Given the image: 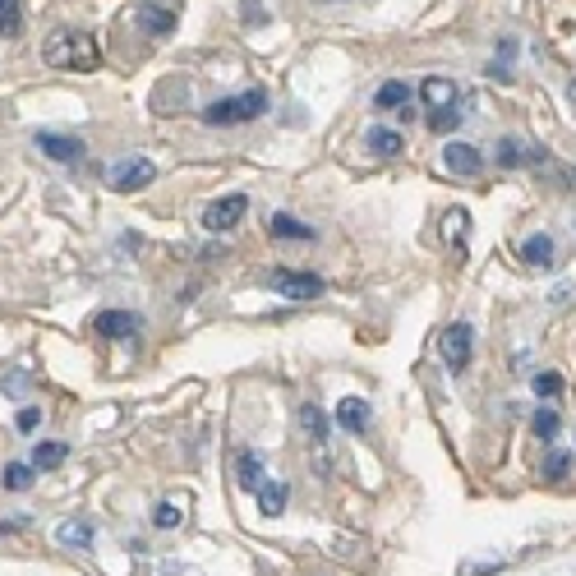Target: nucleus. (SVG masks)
Wrapping results in <instances>:
<instances>
[{
    "instance_id": "f257e3e1",
    "label": "nucleus",
    "mask_w": 576,
    "mask_h": 576,
    "mask_svg": "<svg viewBox=\"0 0 576 576\" xmlns=\"http://www.w3.org/2000/svg\"><path fill=\"white\" fill-rule=\"evenodd\" d=\"M263 106H267V93H263V88H249V93H240V97L212 102V106L203 111V121H208V125H245V121H254V115H263Z\"/></svg>"
},
{
    "instance_id": "f03ea898",
    "label": "nucleus",
    "mask_w": 576,
    "mask_h": 576,
    "mask_svg": "<svg viewBox=\"0 0 576 576\" xmlns=\"http://www.w3.org/2000/svg\"><path fill=\"white\" fill-rule=\"evenodd\" d=\"M47 60L56 69H93L97 65V47L88 37H69V32H56L51 47H47Z\"/></svg>"
},
{
    "instance_id": "7ed1b4c3",
    "label": "nucleus",
    "mask_w": 576,
    "mask_h": 576,
    "mask_svg": "<svg viewBox=\"0 0 576 576\" xmlns=\"http://www.w3.org/2000/svg\"><path fill=\"white\" fill-rule=\"evenodd\" d=\"M471 346H475V332L466 328V323H452L447 332H443V341H438V351H443V364L452 369V374H461L471 364Z\"/></svg>"
},
{
    "instance_id": "20e7f679",
    "label": "nucleus",
    "mask_w": 576,
    "mask_h": 576,
    "mask_svg": "<svg viewBox=\"0 0 576 576\" xmlns=\"http://www.w3.org/2000/svg\"><path fill=\"white\" fill-rule=\"evenodd\" d=\"M152 180H158V166H152L148 158H125V162L111 166V184L121 189V194H134V189H143Z\"/></svg>"
},
{
    "instance_id": "39448f33",
    "label": "nucleus",
    "mask_w": 576,
    "mask_h": 576,
    "mask_svg": "<svg viewBox=\"0 0 576 576\" xmlns=\"http://www.w3.org/2000/svg\"><path fill=\"white\" fill-rule=\"evenodd\" d=\"M245 212H249V199H245V194H226V199H217V203L203 212V226H208V230H230Z\"/></svg>"
},
{
    "instance_id": "423d86ee",
    "label": "nucleus",
    "mask_w": 576,
    "mask_h": 576,
    "mask_svg": "<svg viewBox=\"0 0 576 576\" xmlns=\"http://www.w3.org/2000/svg\"><path fill=\"white\" fill-rule=\"evenodd\" d=\"M273 286L286 300H314V295H323V277H314V273H277Z\"/></svg>"
},
{
    "instance_id": "0eeeda50",
    "label": "nucleus",
    "mask_w": 576,
    "mask_h": 576,
    "mask_svg": "<svg viewBox=\"0 0 576 576\" xmlns=\"http://www.w3.org/2000/svg\"><path fill=\"white\" fill-rule=\"evenodd\" d=\"M37 148H42L51 162H79V158H84V139L51 134V130H42V134H37Z\"/></svg>"
},
{
    "instance_id": "6e6552de",
    "label": "nucleus",
    "mask_w": 576,
    "mask_h": 576,
    "mask_svg": "<svg viewBox=\"0 0 576 576\" xmlns=\"http://www.w3.org/2000/svg\"><path fill=\"white\" fill-rule=\"evenodd\" d=\"M139 328H143V323H139V314H130V310H106V314H97V332L111 337V341H130Z\"/></svg>"
},
{
    "instance_id": "1a4fd4ad",
    "label": "nucleus",
    "mask_w": 576,
    "mask_h": 576,
    "mask_svg": "<svg viewBox=\"0 0 576 576\" xmlns=\"http://www.w3.org/2000/svg\"><path fill=\"white\" fill-rule=\"evenodd\" d=\"M443 166L452 176H480V148L475 143H447L443 148Z\"/></svg>"
},
{
    "instance_id": "9d476101",
    "label": "nucleus",
    "mask_w": 576,
    "mask_h": 576,
    "mask_svg": "<svg viewBox=\"0 0 576 576\" xmlns=\"http://www.w3.org/2000/svg\"><path fill=\"white\" fill-rule=\"evenodd\" d=\"M337 425H341L346 434H364V429H369V406H364L360 397L337 401Z\"/></svg>"
},
{
    "instance_id": "9b49d317",
    "label": "nucleus",
    "mask_w": 576,
    "mask_h": 576,
    "mask_svg": "<svg viewBox=\"0 0 576 576\" xmlns=\"http://www.w3.org/2000/svg\"><path fill=\"white\" fill-rule=\"evenodd\" d=\"M254 493H258V512H263V517H282L291 489H286V480H263Z\"/></svg>"
},
{
    "instance_id": "f8f14e48",
    "label": "nucleus",
    "mask_w": 576,
    "mask_h": 576,
    "mask_svg": "<svg viewBox=\"0 0 576 576\" xmlns=\"http://www.w3.org/2000/svg\"><path fill=\"white\" fill-rule=\"evenodd\" d=\"M544 158V152H535L530 143H517V139H503V143H498V166H526V162H540Z\"/></svg>"
},
{
    "instance_id": "ddd939ff",
    "label": "nucleus",
    "mask_w": 576,
    "mask_h": 576,
    "mask_svg": "<svg viewBox=\"0 0 576 576\" xmlns=\"http://www.w3.org/2000/svg\"><path fill=\"white\" fill-rule=\"evenodd\" d=\"M139 23H143L152 37H171V32H176V14H171V10H162V5H152V0L139 10Z\"/></svg>"
},
{
    "instance_id": "4468645a",
    "label": "nucleus",
    "mask_w": 576,
    "mask_h": 576,
    "mask_svg": "<svg viewBox=\"0 0 576 576\" xmlns=\"http://www.w3.org/2000/svg\"><path fill=\"white\" fill-rule=\"evenodd\" d=\"M521 258H526L530 267H549V263L558 258V245H554L549 236H530V240L521 245Z\"/></svg>"
},
{
    "instance_id": "2eb2a0df",
    "label": "nucleus",
    "mask_w": 576,
    "mask_h": 576,
    "mask_svg": "<svg viewBox=\"0 0 576 576\" xmlns=\"http://www.w3.org/2000/svg\"><path fill=\"white\" fill-rule=\"evenodd\" d=\"M364 148L374 152V158H397V152L406 148V139H401L397 130H369V139H364Z\"/></svg>"
},
{
    "instance_id": "dca6fc26",
    "label": "nucleus",
    "mask_w": 576,
    "mask_h": 576,
    "mask_svg": "<svg viewBox=\"0 0 576 576\" xmlns=\"http://www.w3.org/2000/svg\"><path fill=\"white\" fill-rule=\"evenodd\" d=\"M374 106L378 111H401V106H410V88L401 79H388V84L374 93Z\"/></svg>"
},
{
    "instance_id": "f3484780",
    "label": "nucleus",
    "mask_w": 576,
    "mask_h": 576,
    "mask_svg": "<svg viewBox=\"0 0 576 576\" xmlns=\"http://www.w3.org/2000/svg\"><path fill=\"white\" fill-rule=\"evenodd\" d=\"M56 540H60V549H93V526L88 521H65L56 530Z\"/></svg>"
},
{
    "instance_id": "a211bd4d",
    "label": "nucleus",
    "mask_w": 576,
    "mask_h": 576,
    "mask_svg": "<svg viewBox=\"0 0 576 576\" xmlns=\"http://www.w3.org/2000/svg\"><path fill=\"white\" fill-rule=\"evenodd\" d=\"M419 97H425L434 111H443V106H452V102H456V84H452V79H438V74H434V79H425Z\"/></svg>"
},
{
    "instance_id": "6ab92c4d",
    "label": "nucleus",
    "mask_w": 576,
    "mask_h": 576,
    "mask_svg": "<svg viewBox=\"0 0 576 576\" xmlns=\"http://www.w3.org/2000/svg\"><path fill=\"white\" fill-rule=\"evenodd\" d=\"M236 480H240V489H258L263 484V456L258 452H240V461H236Z\"/></svg>"
},
{
    "instance_id": "aec40b11",
    "label": "nucleus",
    "mask_w": 576,
    "mask_h": 576,
    "mask_svg": "<svg viewBox=\"0 0 576 576\" xmlns=\"http://www.w3.org/2000/svg\"><path fill=\"white\" fill-rule=\"evenodd\" d=\"M69 456V443H37L32 447V471H56Z\"/></svg>"
},
{
    "instance_id": "412c9836",
    "label": "nucleus",
    "mask_w": 576,
    "mask_h": 576,
    "mask_svg": "<svg viewBox=\"0 0 576 576\" xmlns=\"http://www.w3.org/2000/svg\"><path fill=\"white\" fill-rule=\"evenodd\" d=\"M300 429L310 434L314 443H323V438H328V415H323L319 406H300Z\"/></svg>"
},
{
    "instance_id": "4be33fe9",
    "label": "nucleus",
    "mask_w": 576,
    "mask_h": 576,
    "mask_svg": "<svg viewBox=\"0 0 576 576\" xmlns=\"http://www.w3.org/2000/svg\"><path fill=\"white\" fill-rule=\"evenodd\" d=\"M273 236H282V240H291V236H300V240H314V230L304 226V221H295L291 212H277V217H273Z\"/></svg>"
},
{
    "instance_id": "5701e85b",
    "label": "nucleus",
    "mask_w": 576,
    "mask_h": 576,
    "mask_svg": "<svg viewBox=\"0 0 576 576\" xmlns=\"http://www.w3.org/2000/svg\"><path fill=\"white\" fill-rule=\"evenodd\" d=\"M558 429H562V419H558V410L554 406H540V410H535V438H558Z\"/></svg>"
},
{
    "instance_id": "b1692460",
    "label": "nucleus",
    "mask_w": 576,
    "mask_h": 576,
    "mask_svg": "<svg viewBox=\"0 0 576 576\" xmlns=\"http://www.w3.org/2000/svg\"><path fill=\"white\" fill-rule=\"evenodd\" d=\"M19 28H23L19 0H0V37H19Z\"/></svg>"
},
{
    "instance_id": "393cba45",
    "label": "nucleus",
    "mask_w": 576,
    "mask_h": 576,
    "mask_svg": "<svg viewBox=\"0 0 576 576\" xmlns=\"http://www.w3.org/2000/svg\"><path fill=\"white\" fill-rule=\"evenodd\" d=\"M530 388H535V397H544V401H549V397H562V378L544 369V374H535Z\"/></svg>"
},
{
    "instance_id": "a878e982",
    "label": "nucleus",
    "mask_w": 576,
    "mask_h": 576,
    "mask_svg": "<svg viewBox=\"0 0 576 576\" xmlns=\"http://www.w3.org/2000/svg\"><path fill=\"white\" fill-rule=\"evenodd\" d=\"M28 484H32V466H23V461L5 466V489H10V493H23Z\"/></svg>"
},
{
    "instance_id": "bb28decb",
    "label": "nucleus",
    "mask_w": 576,
    "mask_h": 576,
    "mask_svg": "<svg viewBox=\"0 0 576 576\" xmlns=\"http://www.w3.org/2000/svg\"><path fill=\"white\" fill-rule=\"evenodd\" d=\"M184 517H180V503H158V512H152V526L158 530H176Z\"/></svg>"
},
{
    "instance_id": "cd10ccee",
    "label": "nucleus",
    "mask_w": 576,
    "mask_h": 576,
    "mask_svg": "<svg viewBox=\"0 0 576 576\" xmlns=\"http://www.w3.org/2000/svg\"><path fill=\"white\" fill-rule=\"evenodd\" d=\"M567 471H572V456H567V452H549L544 475H549V480H567Z\"/></svg>"
},
{
    "instance_id": "c85d7f7f",
    "label": "nucleus",
    "mask_w": 576,
    "mask_h": 576,
    "mask_svg": "<svg viewBox=\"0 0 576 576\" xmlns=\"http://www.w3.org/2000/svg\"><path fill=\"white\" fill-rule=\"evenodd\" d=\"M461 121H466V115H461V111H452V106H443V111H434V115H429V125H434L438 134H443V130H456Z\"/></svg>"
},
{
    "instance_id": "c756f323",
    "label": "nucleus",
    "mask_w": 576,
    "mask_h": 576,
    "mask_svg": "<svg viewBox=\"0 0 576 576\" xmlns=\"http://www.w3.org/2000/svg\"><path fill=\"white\" fill-rule=\"evenodd\" d=\"M28 382H32V374H28V369H14L5 382H0V388H5L10 397H28Z\"/></svg>"
},
{
    "instance_id": "7c9ffc66",
    "label": "nucleus",
    "mask_w": 576,
    "mask_h": 576,
    "mask_svg": "<svg viewBox=\"0 0 576 576\" xmlns=\"http://www.w3.org/2000/svg\"><path fill=\"white\" fill-rule=\"evenodd\" d=\"M14 425H19L23 434H32L37 425H42V406H23V410H19V419H14Z\"/></svg>"
}]
</instances>
